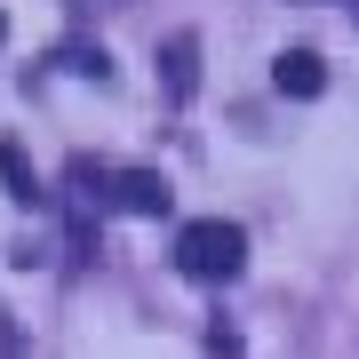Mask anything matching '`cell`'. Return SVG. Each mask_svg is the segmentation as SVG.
I'll return each mask as SVG.
<instances>
[{"mask_svg":"<svg viewBox=\"0 0 359 359\" xmlns=\"http://www.w3.org/2000/svg\"><path fill=\"white\" fill-rule=\"evenodd\" d=\"M295 8H327V0H295Z\"/></svg>","mask_w":359,"mask_h":359,"instance_id":"52a82bcc","label":"cell"},{"mask_svg":"<svg viewBox=\"0 0 359 359\" xmlns=\"http://www.w3.org/2000/svg\"><path fill=\"white\" fill-rule=\"evenodd\" d=\"M160 88H168V104H192V88H200V32H168L160 40Z\"/></svg>","mask_w":359,"mask_h":359,"instance_id":"3957f363","label":"cell"},{"mask_svg":"<svg viewBox=\"0 0 359 359\" xmlns=\"http://www.w3.org/2000/svg\"><path fill=\"white\" fill-rule=\"evenodd\" d=\"M0 184H8V200H40V184H32V168H25V152H16V144H0Z\"/></svg>","mask_w":359,"mask_h":359,"instance_id":"5b68a950","label":"cell"},{"mask_svg":"<svg viewBox=\"0 0 359 359\" xmlns=\"http://www.w3.org/2000/svg\"><path fill=\"white\" fill-rule=\"evenodd\" d=\"M271 88L295 96V104H311V96L327 88V65H320L311 48H280V56H271Z\"/></svg>","mask_w":359,"mask_h":359,"instance_id":"277c9868","label":"cell"},{"mask_svg":"<svg viewBox=\"0 0 359 359\" xmlns=\"http://www.w3.org/2000/svg\"><path fill=\"white\" fill-rule=\"evenodd\" d=\"M176 271H184V280H208V287L240 280V271H248V231L224 224V216L184 224V231H176Z\"/></svg>","mask_w":359,"mask_h":359,"instance_id":"6da1fadb","label":"cell"},{"mask_svg":"<svg viewBox=\"0 0 359 359\" xmlns=\"http://www.w3.org/2000/svg\"><path fill=\"white\" fill-rule=\"evenodd\" d=\"M96 184L112 192V208H120V216H168V200H176L160 168H120V176H96Z\"/></svg>","mask_w":359,"mask_h":359,"instance_id":"7a4b0ae2","label":"cell"},{"mask_svg":"<svg viewBox=\"0 0 359 359\" xmlns=\"http://www.w3.org/2000/svg\"><path fill=\"white\" fill-rule=\"evenodd\" d=\"M80 8H128V0H80Z\"/></svg>","mask_w":359,"mask_h":359,"instance_id":"8992f818","label":"cell"},{"mask_svg":"<svg viewBox=\"0 0 359 359\" xmlns=\"http://www.w3.org/2000/svg\"><path fill=\"white\" fill-rule=\"evenodd\" d=\"M0 40H8V16H0Z\"/></svg>","mask_w":359,"mask_h":359,"instance_id":"ba28073f","label":"cell"}]
</instances>
